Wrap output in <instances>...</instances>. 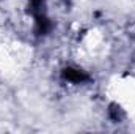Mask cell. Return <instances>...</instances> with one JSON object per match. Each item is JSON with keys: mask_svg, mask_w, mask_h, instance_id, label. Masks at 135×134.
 <instances>
[{"mask_svg": "<svg viewBox=\"0 0 135 134\" xmlns=\"http://www.w3.org/2000/svg\"><path fill=\"white\" fill-rule=\"evenodd\" d=\"M65 77H66L69 82H75V84H80L82 81L86 79V76H85L82 71H79V69H72V68H69V69L65 71Z\"/></svg>", "mask_w": 135, "mask_h": 134, "instance_id": "6da1fadb", "label": "cell"}]
</instances>
